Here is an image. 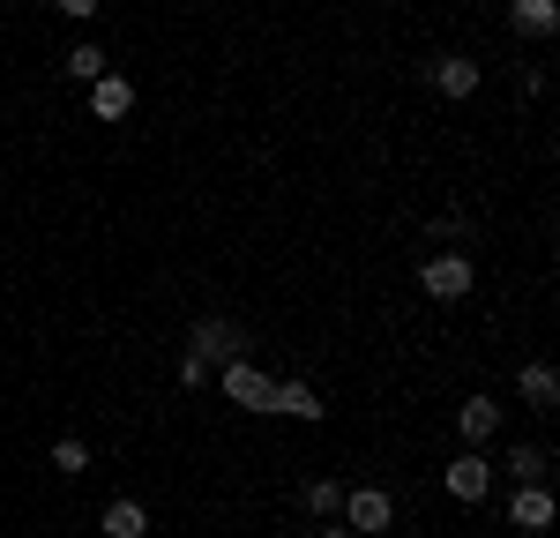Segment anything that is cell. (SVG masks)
Instances as JSON below:
<instances>
[{"mask_svg":"<svg viewBox=\"0 0 560 538\" xmlns=\"http://www.w3.org/2000/svg\"><path fill=\"white\" fill-rule=\"evenodd\" d=\"M217 389L240 404V411H277V382H269L261 366H247V359H224V366H217Z\"/></svg>","mask_w":560,"mask_h":538,"instance_id":"obj_1","label":"cell"},{"mask_svg":"<svg viewBox=\"0 0 560 538\" xmlns=\"http://www.w3.org/2000/svg\"><path fill=\"white\" fill-rule=\"evenodd\" d=\"M471 255H464V247H441V255H433L427 269H419V284H427V300H464V292H471Z\"/></svg>","mask_w":560,"mask_h":538,"instance_id":"obj_2","label":"cell"},{"mask_svg":"<svg viewBox=\"0 0 560 538\" xmlns=\"http://www.w3.org/2000/svg\"><path fill=\"white\" fill-rule=\"evenodd\" d=\"M337 524H351L359 538H382L388 524H396V501H388L382 487H351V493H345V516H337Z\"/></svg>","mask_w":560,"mask_h":538,"instance_id":"obj_3","label":"cell"},{"mask_svg":"<svg viewBox=\"0 0 560 538\" xmlns=\"http://www.w3.org/2000/svg\"><path fill=\"white\" fill-rule=\"evenodd\" d=\"M441 487L456 493V501H486V487H493V464H486L478 448H456V456H448V471H441Z\"/></svg>","mask_w":560,"mask_h":538,"instance_id":"obj_4","label":"cell"},{"mask_svg":"<svg viewBox=\"0 0 560 538\" xmlns=\"http://www.w3.org/2000/svg\"><path fill=\"white\" fill-rule=\"evenodd\" d=\"M187 352L224 366V359H247V337H240L232 321H195V329H187Z\"/></svg>","mask_w":560,"mask_h":538,"instance_id":"obj_5","label":"cell"},{"mask_svg":"<svg viewBox=\"0 0 560 538\" xmlns=\"http://www.w3.org/2000/svg\"><path fill=\"white\" fill-rule=\"evenodd\" d=\"M90 113H97V120H128V113H135V83L105 68V75H97V90H90Z\"/></svg>","mask_w":560,"mask_h":538,"instance_id":"obj_6","label":"cell"},{"mask_svg":"<svg viewBox=\"0 0 560 538\" xmlns=\"http://www.w3.org/2000/svg\"><path fill=\"white\" fill-rule=\"evenodd\" d=\"M456 434H464V442H493V434H501V404L493 397H464V411H456Z\"/></svg>","mask_w":560,"mask_h":538,"instance_id":"obj_7","label":"cell"},{"mask_svg":"<svg viewBox=\"0 0 560 538\" xmlns=\"http://www.w3.org/2000/svg\"><path fill=\"white\" fill-rule=\"evenodd\" d=\"M509 23L523 38H553L560 31V0H509Z\"/></svg>","mask_w":560,"mask_h":538,"instance_id":"obj_8","label":"cell"},{"mask_svg":"<svg viewBox=\"0 0 560 538\" xmlns=\"http://www.w3.org/2000/svg\"><path fill=\"white\" fill-rule=\"evenodd\" d=\"M509 516H516L523 531H546V524H553V493H546V479H530V487H516V501H509Z\"/></svg>","mask_w":560,"mask_h":538,"instance_id":"obj_9","label":"cell"},{"mask_svg":"<svg viewBox=\"0 0 560 538\" xmlns=\"http://www.w3.org/2000/svg\"><path fill=\"white\" fill-rule=\"evenodd\" d=\"M427 75H433V90H441V97H471V90H478V60L448 52V60H433Z\"/></svg>","mask_w":560,"mask_h":538,"instance_id":"obj_10","label":"cell"},{"mask_svg":"<svg viewBox=\"0 0 560 538\" xmlns=\"http://www.w3.org/2000/svg\"><path fill=\"white\" fill-rule=\"evenodd\" d=\"M516 389H523V404L553 411V404H560V374H553V359H530V366L516 374Z\"/></svg>","mask_w":560,"mask_h":538,"instance_id":"obj_11","label":"cell"},{"mask_svg":"<svg viewBox=\"0 0 560 538\" xmlns=\"http://www.w3.org/2000/svg\"><path fill=\"white\" fill-rule=\"evenodd\" d=\"M97 531H105V538H142V531H150V508H142V501H105Z\"/></svg>","mask_w":560,"mask_h":538,"instance_id":"obj_12","label":"cell"},{"mask_svg":"<svg viewBox=\"0 0 560 538\" xmlns=\"http://www.w3.org/2000/svg\"><path fill=\"white\" fill-rule=\"evenodd\" d=\"M277 411H284V419H306V426H314V419H322V397H314L306 382H277Z\"/></svg>","mask_w":560,"mask_h":538,"instance_id":"obj_13","label":"cell"},{"mask_svg":"<svg viewBox=\"0 0 560 538\" xmlns=\"http://www.w3.org/2000/svg\"><path fill=\"white\" fill-rule=\"evenodd\" d=\"M300 501L314 508V516H322V524H337V516H345V493H337V479H306Z\"/></svg>","mask_w":560,"mask_h":538,"instance_id":"obj_14","label":"cell"},{"mask_svg":"<svg viewBox=\"0 0 560 538\" xmlns=\"http://www.w3.org/2000/svg\"><path fill=\"white\" fill-rule=\"evenodd\" d=\"M68 75H75V83H97V75H105V45H75V52H68Z\"/></svg>","mask_w":560,"mask_h":538,"instance_id":"obj_15","label":"cell"},{"mask_svg":"<svg viewBox=\"0 0 560 538\" xmlns=\"http://www.w3.org/2000/svg\"><path fill=\"white\" fill-rule=\"evenodd\" d=\"M52 464H60L68 479H75V471H90V442H75V434H60V442H52Z\"/></svg>","mask_w":560,"mask_h":538,"instance_id":"obj_16","label":"cell"},{"mask_svg":"<svg viewBox=\"0 0 560 538\" xmlns=\"http://www.w3.org/2000/svg\"><path fill=\"white\" fill-rule=\"evenodd\" d=\"M427 232L441 239V247H464V232H471V218H464V210H448V218H433Z\"/></svg>","mask_w":560,"mask_h":538,"instance_id":"obj_17","label":"cell"},{"mask_svg":"<svg viewBox=\"0 0 560 538\" xmlns=\"http://www.w3.org/2000/svg\"><path fill=\"white\" fill-rule=\"evenodd\" d=\"M509 464H516V487H530V479H546V448H516Z\"/></svg>","mask_w":560,"mask_h":538,"instance_id":"obj_18","label":"cell"},{"mask_svg":"<svg viewBox=\"0 0 560 538\" xmlns=\"http://www.w3.org/2000/svg\"><path fill=\"white\" fill-rule=\"evenodd\" d=\"M202 382H210V359L187 352V359H179V389H202Z\"/></svg>","mask_w":560,"mask_h":538,"instance_id":"obj_19","label":"cell"},{"mask_svg":"<svg viewBox=\"0 0 560 538\" xmlns=\"http://www.w3.org/2000/svg\"><path fill=\"white\" fill-rule=\"evenodd\" d=\"M52 8H60V15H75V23H83V15H97V0H52Z\"/></svg>","mask_w":560,"mask_h":538,"instance_id":"obj_20","label":"cell"},{"mask_svg":"<svg viewBox=\"0 0 560 538\" xmlns=\"http://www.w3.org/2000/svg\"><path fill=\"white\" fill-rule=\"evenodd\" d=\"M322 538H359V531H351V524H322Z\"/></svg>","mask_w":560,"mask_h":538,"instance_id":"obj_21","label":"cell"}]
</instances>
